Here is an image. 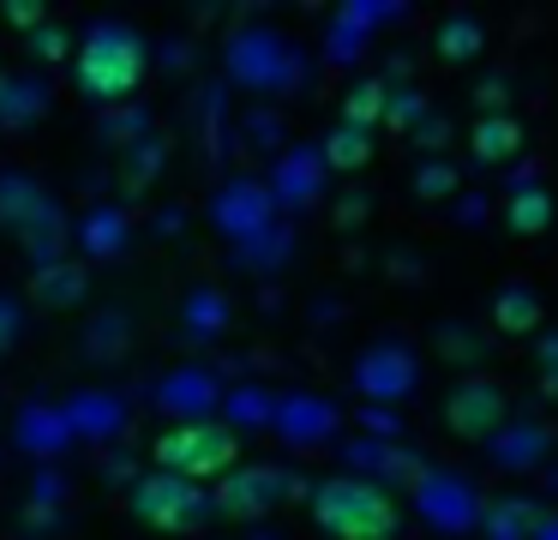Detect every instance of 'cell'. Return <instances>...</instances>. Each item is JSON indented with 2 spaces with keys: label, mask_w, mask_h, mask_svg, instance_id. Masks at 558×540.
<instances>
[{
  "label": "cell",
  "mask_w": 558,
  "mask_h": 540,
  "mask_svg": "<svg viewBox=\"0 0 558 540\" xmlns=\"http://www.w3.org/2000/svg\"><path fill=\"white\" fill-rule=\"evenodd\" d=\"M133 511H138V523L157 528V535H193L198 516H205V492L181 475H145L133 492Z\"/></svg>",
  "instance_id": "277c9868"
},
{
  "label": "cell",
  "mask_w": 558,
  "mask_h": 540,
  "mask_svg": "<svg viewBox=\"0 0 558 540\" xmlns=\"http://www.w3.org/2000/svg\"><path fill=\"white\" fill-rule=\"evenodd\" d=\"M282 492H289V487H282V475H277V468H241V475H229V480H222L217 504H222L229 516H265L270 504L282 499Z\"/></svg>",
  "instance_id": "8992f818"
},
{
  "label": "cell",
  "mask_w": 558,
  "mask_h": 540,
  "mask_svg": "<svg viewBox=\"0 0 558 540\" xmlns=\"http://www.w3.org/2000/svg\"><path fill=\"white\" fill-rule=\"evenodd\" d=\"M313 523H318V535H330V540H397L402 516H397V499H390L385 487L337 475L313 492Z\"/></svg>",
  "instance_id": "6da1fadb"
},
{
  "label": "cell",
  "mask_w": 558,
  "mask_h": 540,
  "mask_svg": "<svg viewBox=\"0 0 558 540\" xmlns=\"http://www.w3.org/2000/svg\"><path fill=\"white\" fill-rule=\"evenodd\" d=\"M325 156H330V168H366L373 139H366L361 127H337V132H330V144H325Z\"/></svg>",
  "instance_id": "8fae6325"
},
{
  "label": "cell",
  "mask_w": 558,
  "mask_h": 540,
  "mask_svg": "<svg viewBox=\"0 0 558 540\" xmlns=\"http://www.w3.org/2000/svg\"><path fill=\"white\" fill-rule=\"evenodd\" d=\"M73 67H78L85 96L121 103V96H133L138 84H145V43H138L133 31H121V24H97V31L85 36Z\"/></svg>",
  "instance_id": "7a4b0ae2"
},
{
  "label": "cell",
  "mask_w": 558,
  "mask_h": 540,
  "mask_svg": "<svg viewBox=\"0 0 558 540\" xmlns=\"http://www.w3.org/2000/svg\"><path fill=\"white\" fill-rule=\"evenodd\" d=\"M445 415H450V432H457V439H486V432H498V420H505V391L486 384V379H462L457 391H450Z\"/></svg>",
  "instance_id": "5b68a950"
},
{
  "label": "cell",
  "mask_w": 558,
  "mask_h": 540,
  "mask_svg": "<svg viewBox=\"0 0 558 540\" xmlns=\"http://www.w3.org/2000/svg\"><path fill=\"white\" fill-rule=\"evenodd\" d=\"M546 223H553V199H546L541 187H517V192H510V228H517V235H541Z\"/></svg>",
  "instance_id": "30bf717a"
},
{
  "label": "cell",
  "mask_w": 558,
  "mask_h": 540,
  "mask_svg": "<svg viewBox=\"0 0 558 540\" xmlns=\"http://www.w3.org/2000/svg\"><path fill=\"white\" fill-rule=\"evenodd\" d=\"M493 324L505 336H529V331H541V300L529 295V288H505V295L493 300Z\"/></svg>",
  "instance_id": "9c48e42d"
},
{
  "label": "cell",
  "mask_w": 558,
  "mask_h": 540,
  "mask_svg": "<svg viewBox=\"0 0 558 540\" xmlns=\"http://www.w3.org/2000/svg\"><path fill=\"white\" fill-rule=\"evenodd\" d=\"M7 343H13V312L0 307V348H7Z\"/></svg>",
  "instance_id": "5bb4252c"
},
{
  "label": "cell",
  "mask_w": 558,
  "mask_h": 540,
  "mask_svg": "<svg viewBox=\"0 0 558 540\" xmlns=\"http://www.w3.org/2000/svg\"><path fill=\"white\" fill-rule=\"evenodd\" d=\"M450 187H457V175H450V168H426V175H421L426 199H438V192H450Z\"/></svg>",
  "instance_id": "4fadbf2b"
},
{
  "label": "cell",
  "mask_w": 558,
  "mask_h": 540,
  "mask_svg": "<svg viewBox=\"0 0 558 540\" xmlns=\"http://www.w3.org/2000/svg\"><path fill=\"white\" fill-rule=\"evenodd\" d=\"M469 151H474V163L505 168L510 156L522 151V127L510 115H481V120H474V132H469Z\"/></svg>",
  "instance_id": "52a82bcc"
},
{
  "label": "cell",
  "mask_w": 558,
  "mask_h": 540,
  "mask_svg": "<svg viewBox=\"0 0 558 540\" xmlns=\"http://www.w3.org/2000/svg\"><path fill=\"white\" fill-rule=\"evenodd\" d=\"M481 43H486L481 19H445L433 31V55L450 60V67H457V60H474V55H481Z\"/></svg>",
  "instance_id": "ba28073f"
},
{
  "label": "cell",
  "mask_w": 558,
  "mask_h": 540,
  "mask_svg": "<svg viewBox=\"0 0 558 540\" xmlns=\"http://www.w3.org/2000/svg\"><path fill=\"white\" fill-rule=\"evenodd\" d=\"M234 456H241V439L217 420H181L157 439V463L162 475H181V480H229Z\"/></svg>",
  "instance_id": "3957f363"
},
{
  "label": "cell",
  "mask_w": 558,
  "mask_h": 540,
  "mask_svg": "<svg viewBox=\"0 0 558 540\" xmlns=\"http://www.w3.org/2000/svg\"><path fill=\"white\" fill-rule=\"evenodd\" d=\"M378 115H385V84H354L349 108H342V127L373 132V120H378Z\"/></svg>",
  "instance_id": "7c38bea8"
}]
</instances>
